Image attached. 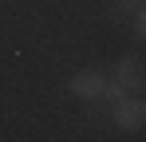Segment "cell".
Masks as SVG:
<instances>
[{
  "label": "cell",
  "instance_id": "1",
  "mask_svg": "<svg viewBox=\"0 0 146 142\" xmlns=\"http://www.w3.org/2000/svg\"><path fill=\"white\" fill-rule=\"evenodd\" d=\"M115 118H119V126H126V130L142 126V122H146V99H119Z\"/></svg>",
  "mask_w": 146,
  "mask_h": 142
},
{
  "label": "cell",
  "instance_id": "2",
  "mask_svg": "<svg viewBox=\"0 0 146 142\" xmlns=\"http://www.w3.org/2000/svg\"><path fill=\"white\" fill-rule=\"evenodd\" d=\"M115 83H122L126 91L142 87V83H146V75H142V67H138V59H130V55H126V59L119 63V75H115Z\"/></svg>",
  "mask_w": 146,
  "mask_h": 142
},
{
  "label": "cell",
  "instance_id": "3",
  "mask_svg": "<svg viewBox=\"0 0 146 142\" xmlns=\"http://www.w3.org/2000/svg\"><path fill=\"white\" fill-rule=\"evenodd\" d=\"M103 87H107V83H103L99 75H75V79H71V91L79 95V99H99Z\"/></svg>",
  "mask_w": 146,
  "mask_h": 142
},
{
  "label": "cell",
  "instance_id": "4",
  "mask_svg": "<svg viewBox=\"0 0 146 142\" xmlns=\"http://www.w3.org/2000/svg\"><path fill=\"white\" fill-rule=\"evenodd\" d=\"M142 0H119V12H138Z\"/></svg>",
  "mask_w": 146,
  "mask_h": 142
},
{
  "label": "cell",
  "instance_id": "5",
  "mask_svg": "<svg viewBox=\"0 0 146 142\" xmlns=\"http://www.w3.org/2000/svg\"><path fill=\"white\" fill-rule=\"evenodd\" d=\"M138 36H142V40H146V4H142V8H138Z\"/></svg>",
  "mask_w": 146,
  "mask_h": 142
}]
</instances>
